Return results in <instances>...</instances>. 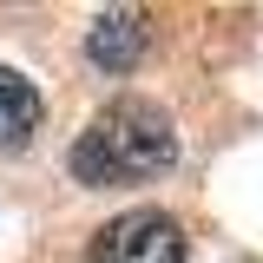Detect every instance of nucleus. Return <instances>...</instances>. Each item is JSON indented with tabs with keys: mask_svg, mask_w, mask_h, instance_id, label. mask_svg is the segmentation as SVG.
<instances>
[{
	"mask_svg": "<svg viewBox=\"0 0 263 263\" xmlns=\"http://www.w3.org/2000/svg\"><path fill=\"white\" fill-rule=\"evenodd\" d=\"M66 164H72V178L92 184V191L145 184V178H158V171L178 164V125H171V112H164L158 99L125 92L72 138Z\"/></svg>",
	"mask_w": 263,
	"mask_h": 263,
	"instance_id": "1",
	"label": "nucleus"
},
{
	"mask_svg": "<svg viewBox=\"0 0 263 263\" xmlns=\"http://www.w3.org/2000/svg\"><path fill=\"white\" fill-rule=\"evenodd\" d=\"M92 263H184V224L158 204H138L92 237Z\"/></svg>",
	"mask_w": 263,
	"mask_h": 263,
	"instance_id": "2",
	"label": "nucleus"
},
{
	"mask_svg": "<svg viewBox=\"0 0 263 263\" xmlns=\"http://www.w3.org/2000/svg\"><path fill=\"white\" fill-rule=\"evenodd\" d=\"M145 53V13H99L86 33V60L99 72H132Z\"/></svg>",
	"mask_w": 263,
	"mask_h": 263,
	"instance_id": "3",
	"label": "nucleus"
},
{
	"mask_svg": "<svg viewBox=\"0 0 263 263\" xmlns=\"http://www.w3.org/2000/svg\"><path fill=\"white\" fill-rule=\"evenodd\" d=\"M46 119V99L33 92L27 72H13V66H0V152H20L33 132Z\"/></svg>",
	"mask_w": 263,
	"mask_h": 263,
	"instance_id": "4",
	"label": "nucleus"
}]
</instances>
